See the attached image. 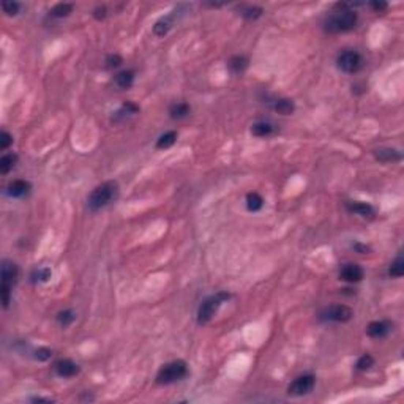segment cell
Instances as JSON below:
<instances>
[{
  "label": "cell",
  "mask_w": 404,
  "mask_h": 404,
  "mask_svg": "<svg viewBox=\"0 0 404 404\" xmlns=\"http://www.w3.org/2000/svg\"><path fill=\"white\" fill-rule=\"evenodd\" d=\"M340 11L330 15L324 22V29L328 33H340V32H349L357 26V13L352 10L354 4H338Z\"/></svg>",
  "instance_id": "obj_1"
},
{
  "label": "cell",
  "mask_w": 404,
  "mask_h": 404,
  "mask_svg": "<svg viewBox=\"0 0 404 404\" xmlns=\"http://www.w3.org/2000/svg\"><path fill=\"white\" fill-rule=\"evenodd\" d=\"M118 194V183L114 180L103 182L97 188H93V191L87 197V207L92 212H98L104 207H108L112 200H115Z\"/></svg>",
  "instance_id": "obj_2"
},
{
  "label": "cell",
  "mask_w": 404,
  "mask_h": 404,
  "mask_svg": "<svg viewBox=\"0 0 404 404\" xmlns=\"http://www.w3.org/2000/svg\"><path fill=\"white\" fill-rule=\"evenodd\" d=\"M231 299V294L229 292H217L215 295H210L207 299L202 302L197 308V324L199 325H206L209 324L212 317L215 316V313L218 311V308L226 302Z\"/></svg>",
  "instance_id": "obj_3"
},
{
  "label": "cell",
  "mask_w": 404,
  "mask_h": 404,
  "mask_svg": "<svg viewBox=\"0 0 404 404\" xmlns=\"http://www.w3.org/2000/svg\"><path fill=\"white\" fill-rule=\"evenodd\" d=\"M186 374H188V365L183 360H174L160 368L157 374V382L161 385H169L177 381H182Z\"/></svg>",
  "instance_id": "obj_4"
},
{
  "label": "cell",
  "mask_w": 404,
  "mask_h": 404,
  "mask_svg": "<svg viewBox=\"0 0 404 404\" xmlns=\"http://www.w3.org/2000/svg\"><path fill=\"white\" fill-rule=\"evenodd\" d=\"M19 277V268L11 260H4L2 262V286H0V294H2V303L4 308H8L11 289L16 284Z\"/></svg>",
  "instance_id": "obj_5"
},
{
  "label": "cell",
  "mask_w": 404,
  "mask_h": 404,
  "mask_svg": "<svg viewBox=\"0 0 404 404\" xmlns=\"http://www.w3.org/2000/svg\"><path fill=\"white\" fill-rule=\"evenodd\" d=\"M352 316L354 311L348 305H330L319 313V319L324 322H348Z\"/></svg>",
  "instance_id": "obj_6"
},
{
  "label": "cell",
  "mask_w": 404,
  "mask_h": 404,
  "mask_svg": "<svg viewBox=\"0 0 404 404\" xmlns=\"http://www.w3.org/2000/svg\"><path fill=\"white\" fill-rule=\"evenodd\" d=\"M336 65L344 73L355 75L363 68L365 62H363V57L357 51H344L338 55Z\"/></svg>",
  "instance_id": "obj_7"
},
{
  "label": "cell",
  "mask_w": 404,
  "mask_h": 404,
  "mask_svg": "<svg viewBox=\"0 0 404 404\" xmlns=\"http://www.w3.org/2000/svg\"><path fill=\"white\" fill-rule=\"evenodd\" d=\"M316 385V377L313 374H302L295 377L288 387V393L291 396H303L311 393Z\"/></svg>",
  "instance_id": "obj_8"
},
{
  "label": "cell",
  "mask_w": 404,
  "mask_h": 404,
  "mask_svg": "<svg viewBox=\"0 0 404 404\" xmlns=\"http://www.w3.org/2000/svg\"><path fill=\"white\" fill-rule=\"evenodd\" d=\"M365 277V272L357 264H344L340 270V278L346 283H359Z\"/></svg>",
  "instance_id": "obj_9"
},
{
  "label": "cell",
  "mask_w": 404,
  "mask_h": 404,
  "mask_svg": "<svg viewBox=\"0 0 404 404\" xmlns=\"http://www.w3.org/2000/svg\"><path fill=\"white\" fill-rule=\"evenodd\" d=\"M54 370H55L57 376H60V377H73V376L79 374L81 368H79V365L75 363L73 360L63 359V360H58V362L54 365Z\"/></svg>",
  "instance_id": "obj_10"
},
{
  "label": "cell",
  "mask_w": 404,
  "mask_h": 404,
  "mask_svg": "<svg viewBox=\"0 0 404 404\" xmlns=\"http://www.w3.org/2000/svg\"><path fill=\"white\" fill-rule=\"evenodd\" d=\"M391 331V324L387 320H374L366 327V333L371 338H384Z\"/></svg>",
  "instance_id": "obj_11"
},
{
  "label": "cell",
  "mask_w": 404,
  "mask_h": 404,
  "mask_svg": "<svg viewBox=\"0 0 404 404\" xmlns=\"http://www.w3.org/2000/svg\"><path fill=\"white\" fill-rule=\"evenodd\" d=\"M30 189H32L30 182L19 179V180H13L7 186V194L10 197H24L30 193Z\"/></svg>",
  "instance_id": "obj_12"
},
{
  "label": "cell",
  "mask_w": 404,
  "mask_h": 404,
  "mask_svg": "<svg viewBox=\"0 0 404 404\" xmlns=\"http://www.w3.org/2000/svg\"><path fill=\"white\" fill-rule=\"evenodd\" d=\"M346 209L354 213V215H359L362 218H373L374 217V209L366 204V202H348Z\"/></svg>",
  "instance_id": "obj_13"
},
{
  "label": "cell",
  "mask_w": 404,
  "mask_h": 404,
  "mask_svg": "<svg viewBox=\"0 0 404 404\" xmlns=\"http://www.w3.org/2000/svg\"><path fill=\"white\" fill-rule=\"evenodd\" d=\"M251 133L257 138H268L272 134L277 133V126L273 125L272 122H267V120H260V122H256L253 126H251Z\"/></svg>",
  "instance_id": "obj_14"
},
{
  "label": "cell",
  "mask_w": 404,
  "mask_h": 404,
  "mask_svg": "<svg viewBox=\"0 0 404 404\" xmlns=\"http://www.w3.org/2000/svg\"><path fill=\"white\" fill-rule=\"evenodd\" d=\"M138 112H139V106L131 103V101H126V103H123L120 106V108H118V111L114 112L112 122H120V120H123V118L133 115V114H138Z\"/></svg>",
  "instance_id": "obj_15"
},
{
  "label": "cell",
  "mask_w": 404,
  "mask_h": 404,
  "mask_svg": "<svg viewBox=\"0 0 404 404\" xmlns=\"http://www.w3.org/2000/svg\"><path fill=\"white\" fill-rule=\"evenodd\" d=\"M133 82H134V71L133 70H123L120 71L115 79H114V84L120 89V90H126L133 86Z\"/></svg>",
  "instance_id": "obj_16"
},
{
  "label": "cell",
  "mask_w": 404,
  "mask_h": 404,
  "mask_svg": "<svg viewBox=\"0 0 404 404\" xmlns=\"http://www.w3.org/2000/svg\"><path fill=\"white\" fill-rule=\"evenodd\" d=\"M248 65H249V60L245 55H234V57L229 58V62H228V66L231 70V73H234V75L245 73V70L248 68Z\"/></svg>",
  "instance_id": "obj_17"
},
{
  "label": "cell",
  "mask_w": 404,
  "mask_h": 404,
  "mask_svg": "<svg viewBox=\"0 0 404 404\" xmlns=\"http://www.w3.org/2000/svg\"><path fill=\"white\" fill-rule=\"evenodd\" d=\"M272 108H273V111L281 114V115H291L295 111V104L289 98H278V100L273 101Z\"/></svg>",
  "instance_id": "obj_18"
},
{
  "label": "cell",
  "mask_w": 404,
  "mask_h": 404,
  "mask_svg": "<svg viewBox=\"0 0 404 404\" xmlns=\"http://www.w3.org/2000/svg\"><path fill=\"white\" fill-rule=\"evenodd\" d=\"M374 157L382 161V163H390V161H399L401 160V153L395 149H388V147H384V149H377L374 150Z\"/></svg>",
  "instance_id": "obj_19"
},
{
  "label": "cell",
  "mask_w": 404,
  "mask_h": 404,
  "mask_svg": "<svg viewBox=\"0 0 404 404\" xmlns=\"http://www.w3.org/2000/svg\"><path fill=\"white\" fill-rule=\"evenodd\" d=\"M174 19H175V15H169L157 21V24L153 26V33H155L157 37H164V35L172 29Z\"/></svg>",
  "instance_id": "obj_20"
},
{
  "label": "cell",
  "mask_w": 404,
  "mask_h": 404,
  "mask_svg": "<svg viewBox=\"0 0 404 404\" xmlns=\"http://www.w3.org/2000/svg\"><path fill=\"white\" fill-rule=\"evenodd\" d=\"M189 111H191V108H189L188 103L179 101V103H174L169 108V115L175 118V120H179V118H185L189 114Z\"/></svg>",
  "instance_id": "obj_21"
},
{
  "label": "cell",
  "mask_w": 404,
  "mask_h": 404,
  "mask_svg": "<svg viewBox=\"0 0 404 404\" xmlns=\"http://www.w3.org/2000/svg\"><path fill=\"white\" fill-rule=\"evenodd\" d=\"M16 163H18L16 153H5V155L0 158V174L2 175L8 174L16 166Z\"/></svg>",
  "instance_id": "obj_22"
},
{
  "label": "cell",
  "mask_w": 404,
  "mask_h": 404,
  "mask_svg": "<svg viewBox=\"0 0 404 404\" xmlns=\"http://www.w3.org/2000/svg\"><path fill=\"white\" fill-rule=\"evenodd\" d=\"M264 207V199L259 193H249L246 196V209L249 212H259Z\"/></svg>",
  "instance_id": "obj_23"
},
{
  "label": "cell",
  "mask_w": 404,
  "mask_h": 404,
  "mask_svg": "<svg viewBox=\"0 0 404 404\" xmlns=\"http://www.w3.org/2000/svg\"><path fill=\"white\" fill-rule=\"evenodd\" d=\"M177 141V133L175 131H166L164 134H161L157 141V149H169L175 144Z\"/></svg>",
  "instance_id": "obj_24"
},
{
  "label": "cell",
  "mask_w": 404,
  "mask_h": 404,
  "mask_svg": "<svg viewBox=\"0 0 404 404\" xmlns=\"http://www.w3.org/2000/svg\"><path fill=\"white\" fill-rule=\"evenodd\" d=\"M73 13V5L71 4H57L51 10V16L54 18H66Z\"/></svg>",
  "instance_id": "obj_25"
},
{
  "label": "cell",
  "mask_w": 404,
  "mask_h": 404,
  "mask_svg": "<svg viewBox=\"0 0 404 404\" xmlns=\"http://www.w3.org/2000/svg\"><path fill=\"white\" fill-rule=\"evenodd\" d=\"M75 319H76V313L73 310H63L57 314V322L60 327H68L75 322Z\"/></svg>",
  "instance_id": "obj_26"
},
{
  "label": "cell",
  "mask_w": 404,
  "mask_h": 404,
  "mask_svg": "<svg viewBox=\"0 0 404 404\" xmlns=\"http://www.w3.org/2000/svg\"><path fill=\"white\" fill-rule=\"evenodd\" d=\"M388 275L393 277V278H399L404 275V260H402V256H398L393 262H391L390 268H388Z\"/></svg>",
  "instance_id": "obj_27"
},
{
  "label": "cell",
  "mask_w": 404,
  "mask_h": 404,
  "mask_svg": "<svg viewBox=\"0 0 404 404\" xmlns=\"http://www.w3.org/2000/svg\"><path fill=\"white\" fill-rule=\"evenodd\" d=\"M262 8H259V7H243V8H240V15L245 18V19H257V18H260L262 16Z\"/></svg>",
  "instance_id": "obj_28"
},
{
  "label": "cell",
  "mask_w": 404,
  "mask_h": 404,
  "mask_svg": "<svg viewBox=\"0 0 404 404\" xmlns=\"http://www.w3.org/2000/svg\"><path fill=\"white\" fill-rule=\"evenodd\" d=\"M373 365H374V359L371 357L370 354H365L357 360V363H355V370H357V371H366V370H370Z\"/></svg>",
  "instance_id": "obj_29"
},
{
  "label": "cell",
  "mask_w": 404,
  "mask_h": 404,
  "mask_svg": "<svg viewBox=\"0 0 404 404\" xmlns=\"http://www.w3.org/2000/svg\"><path fill=\"white\" fill-rule=\"evenodd\" d=\"M2 10L8 16H16L21 10V4L15 2V0H5V2H2Z\"/></svg>",
  "instance_id": "obj_30"
},
{
  "label": "cell",
  "mask_w": 404,
  "mask_h": 404,
  "mask_svg": "<svg viewBox=\"0 0 404 404\" xmlns=\"http://www.w3.org/2000/svg\"><path fill=\"white\" fill-rule=\"evenodd\" d=\"M51 277H52V270L49 267H41L38 270H35V273H33L35 281H41V283L49 281Z\"/></svg>",
  "instance_id": "obj_31"
},
{
  "label": "cell",
  "mask_w": 404,
  "mask_h": 404,
  "mask_svg": "<svg viewBox=\"0 0 404 404\" xmlns=\"http://www.w3.org/2000/svg\"><path fill=\"white\" fill-rule=\"evenodd\" d=\"M33 357L37 359L38 362H47V360L52 357V351L47 349V348H38L37 351H35Z\"/></svg>",
  "instance_id": "obj_32"
},
{
  "label": "cell",
  "mask_w": 404,
  "mask_h": 404,
  "mask_svg": "<svg viewBox=\"0 0 404 404\" xmlns=\"http://www.w3.org/2000/svg\"><path fill=\"white\" fill-rule=\"evenodd\" d=\"M122 57L118 55V54H111V55H108L106 57V66H108L109 70H112V68H117V66H120L122 65Z\"/></svg>",
  "instance_id": "obj_33"
},
{
  "label": "cell",
  "mask_w": 404,
  "mask_h": 404,
  "mask_svg": "<svg viewBox=\"0 0 404 404\" xmlns=\"http://www.w3.org/2000/svg\"><path fill=\"white\" fill-rule=\"evenodd\" d=\"M11 144H13V136L4 129L2 134H0V150H7Z\"/></svg>",
  "instance_id": "obj_34"
},
{
  "label": "cell",
  "mask_w": 404,
  "mask_h": 404,
  "mask_svg": "<svg viewBox=\"0 0 404 404\" xmlns=\"http://www.w3.org/2000/svg\"><path fill=\"white\" fill-rule=\"evenodd\" d=\"M93 16L97 18V19H104V18H106V8H104V7H98V8H95V11H93Z\"/></svg>",
  "instance_id": "obj_35"
},
{
  "label": "cell",
  "mask_w": 404,
  "mask_h": 404,
  "mask_svg": "<svg viewBox=\"0 0 404 404\" xmlns=\"http://www.w3.org/2000/svg\"><path fill=\"white\" fill-rule=\"evenodd\" d=\"M370 5H371V8H374L376 11H379V13H381V11H384V10H387V7H388L385 2H371Z\"/></svg>",
  "instance_id": "obj_36"
},
{
  "label": "cell",
  "mask_w": 404,
  "mask_h": 404,
  "mask_svg": "<svg viewBox=\"0 0 404 404\" xmlns=\"http://www.w3.org/2000/svg\"><path fill=\"white\" fill-rule=\"evenodd\" d=\"M354 248H355V249H359V251H360L362 254H365L366 251H370V248L365 246V245H360V243H355V245H354Z\"/></svg>",
  "instance_id": "obj_37"
},
{
  "label": "cell",
  "mask_w": 404,
  "mask_h": 404,
  "mask_svg": "<svg viewBox=\"0 0 404 404\" xmlns=\"http://www.w3.org/2000/svg\"><path fill=\"white\" fill-rule=\"evenodd\" d=\"M32 401H35V402H52V399H51V398H41V396L32 398Z\"/></svg>",
  "instance_id": "obj_38"
}]
</instances>
